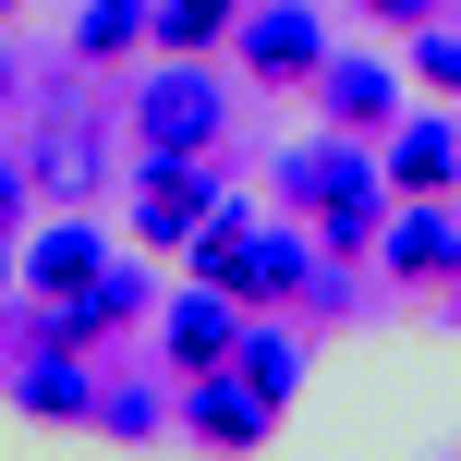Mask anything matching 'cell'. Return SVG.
Segmentation results:
<instances>
[{
    "label": "cell",
    "instance_id": "cell-1",
    "mask_svg": "<svg viewBox=\"0 0 461 461\" xmlns=\"http://www.w3.org/2000/svg\"><path fill=\"white\" fill-rule=\"evenodd\" d=\"M279 183H292L303 207L328 219V243H365V230H376V194H389V183L365 170V146H303V158L279 170Z\"/></svg>",
    "mask_w": 461,
    "mask_h": 461
},
{
    "label": "cell",
    "instance_id": "cell-16",
    "mask_svg": "<svg viewBox=\"0 0 461 461\" xmlns=\"http://www.w3.org/2000/svg\"><path fill=\"white\" fill-rule=\"evenodd\" d=\"M134 24H146V0H97V13L73 24V49H86V61H110V49H134Z\"/></svg>",
    "mask_w": 461,
    "mask_h": 461
},
{
    "label": "cell",
    "instance_id": "cell-13",
    "mask_svg": "<svg viewBox=\"0 0 461 461\" xmlns=\"http://www.w3.org/2000/svg\"><path fill=\"white\" fill-rule=\"evenodd\" d=\"M194 438H267V401H255L243 376H207V389H194Z\"/></svg>",
    "mask_w": 461,
    "mask_h": 461
},
{
    "label": "cell",
    "instance_id": "cell-4",
    "mask_svg": "<svg viewBox=\"0 0 461 461\" xmlns=\"http://www.w3.org/2000/svg\"><path fill=\"white\" fill-rule=\"evenodd\" d=\"M243 61L267 73V86H316V13H303V0H267V13H243Z\"/></svg>",
    "mask_w": 461,
    "mask_h": 461
},
{
    "label": "cell",
    "instance_id": "cell-21",
    "mask_svg": "<svg viewBox=\"0 0 461 461\" xmlns=\"http://www.w3.org/2000/svg\"><path fill=\"white\" fill-rule=\"evenodd\" d=\"M0 110H13V61H0Z\"/></svg>",
    "mask_w": 461,
    "mask_h": 461
},
{
    "label": "cell",
    "instance_id": "cell-3",
    "mask_svg": "<svg viewBox=\"0 0 461 461\" xmlns=\"http://www.w3.org/2000/svg\"><path fill=\"white\" fill-rule=\"evenodd\" d=\"M207 219H219V183H207L194 158H158V170L134 183V230H146V243H194Z\"/></svg>",
    "mask_w": 461,
    "mask_h": 461
},
{
    "label": "cell",
    "instance_id": "cell-5",
    "mask_svg": "<svg viewBox=\"0 0 461 461\" xmlns=\"http://www.w3.org/2000/svg\"><path fill=\"white\" fill-rule=\"evenodd\" d=\"M13 401H24L37 425H86V413H97V376H86V352H73V340H49L37 365L13 376Z\"/></svg>",
    "mask_w": 461,
    "mask_h": 461
},
{
    "label": "cell",
    "instance_id": "cell-22",
    "mask_svg": "<svg viewBox=\"0 0 461 461\" xmlns=\"http://www.w3.org/2000/svg\"><path fill=\"white\" fill-rule=\"evenodd\" d=\"M0 13H13V0H0Z\"/></svg>",
    "mask_w": 461,
    "mask_h": 461
},
{
    "label": "cell",
    "instance_id": "cell-23",
    "mask_svg": "<svg viewBox=\"0 0 461 461\" xmlns=\"http://www.w3.org/2000/svg\"><path fill=\"white\" fill-rule=\"evenodd\" d=\"M0 279H13V267H0Z\"/></svg>",
    "mask_w": 461,
    "mask_h": 461
},
{
    "label": "cell",
    "instance_id": "cell-10",
    "mask_svg": "<svg viewBox=\"0 0 461 461\" xmlns=\"http://www.w3.org/2000/svg\"><path fill=\"white\" fill-rule=\"evenodd\" d=\"M389 267H401V279H449V267H461V219H449V207L401 219V230H389Z\"/></svg>",
    "mask_w": 461,
    "mask_h": 461
},
{
    "label": "cell",
    "instance_id": "cell-9",
    "mask_svg": "<svg viewBox=\"0 0 461 461\" xmlns=\"http://www.w3.org/2000/svg\"><path fill=\"white\" fill-rule=\"evenodd\" d=\"M389 183L401 194H449L461 183V134H449V122H413V134L389 146Z\"/></svg>",
    "mask_w": 461,
    "mask_h": 461
},
{
    "label": "cell",
    "instance_id": "cell-12",
    "mask_svg": "<svg viewBox=\"0 0 461 461\" xmlns=\"http://www.w3.org/2000/svg\"><path fill=\"white\" fill-rule=\"evenodd\" d=\"M86 170H97V134H86V122H49L37 158H24V183H37V194H86Z\"/></svg>",
    "mask_w": 461,
    "mask_h": 461
},
{
    "label": "cell",
    "instance_id": "cell-6",
    "mask_svg": "<svg viewBox=\"0 0 461 461\" xmlns=\"http://www.w3.org/2000/svg\"><path fill=\"white\" fill-rule=\"evenodd\" d=\"M316 110L340 122V134H376V122L401 110V73L389 61H316Z\"/></svg>",
    "mask_w": 461,
    "mask_h": 461
},
{
    "label": "cell",
    "instance_id": "cell-15",
    "mask_svg": "<svg viewBox=\"0 0 461 461\" xmlns=\"http://www.w3.org/2000/svg\"><path fill=\"white\" fill-rule=\"evenodd\" d=\"M170 352H183V365H219V352H230V292L170 303Z\"/></svg>",
    "mask_w": 461,
    "mask_h": 461
},
{
    "label": "cell",
    "instance_id": "cell-8",
    "mask_svg": "<svg viewBox=\"0 0 461 461\" xmlns=\"http://www.w3.org/2000/svg\"><path fill=\"white\" fill-rule=\"evenodd\" d=\"M134 303H146V279H134V267H97L86 292H61V303H49V340H73V352H86L97 328H122Z\"/></svg>",
    "mask_w": 461,
    "mask_h": 461
},
{
    "label": "cell",
    "instance_id": "cell-14",
    "mask_svg": "<svg viewBox=\"0 0 461 461\" xmlns=\"http://www.w3.org/2000/svg\"><path fill=\"white\" fill-rule=\"evenodd\" d=\"M230 376H243V389H255V401H267V413H279V401H292V376H303V352L279 340V328H255V340L230 352Z\"/></svg>",
    "mask_w": 461,
    "mask_h": 461
},
{
    "label": "cell",
    "instance_id": "cell-2",
    "mask_svg": "<svg viewBox=\"0 0 461 461\" xmlns=\"http://www.w3.org/2000/svg\"><path fill=\"white\" fill-rule=\"evenodd\" d=\"M134 134L158 146V158H207V134H219V86H207L194 61H170L158 86L134 97Z\"/></svg>",
    "mask_w": 461,
    "mask_h": 461
},
{
    "label": "cell",
    "instance_id": "cell-19",
    "mask_svg": "<svg viewBox=\"0 0 461 461\" xmlns=\"http://www.w3.org/2000/svg\"><path fill=\"white\" fill-rule=\"evenodd\" d=\"M365 13H376V24H425L438 0H365Z\"/></svg>",
    "mask_w": 461,
    "mask_h": 461
},
{
    "label": "cell",
    "instance_id": "cell-11",
    "mask_svg": "<svg viewBox=\"0 0 461 461\" xmlns=\"http://www.w3.org/2000/svg\"><path fill=\"white\" fill-rule=\"evenodd\" d=\"M24 279H37L49 303H61V292H86V279H97V230H86V219H61L37 255H24Z\"/></svg>",
    "mask_w": 461,
    "mask_h": 461
},
{
    "label": "cell",
    "instance_id": "cell-17",
    "mask_svg": "<svg viewBox=\"0 0 461 461\" xmlns=\"http://www.w3.org/2000/svg\"><path fill=\"white\" fill-rule=\"evenodd\" d=\"M230 13H243V0H158V37H170V49H207Z\"/></svg>",
    "mask_w": 461,
    "mask_h": 461
},
{
    "label": "cell",
    "instance_id": "cell-7",
    "mask_svg": "<svg viewBox=\"0 0 461 461\" xmlns=\"http://www.w3.org/2000/svg\"><path fill=\"white\" fill-rule=\"evenodd\" d=\"M316 292V255L292 243V230H243V279H230V303H292Z\"/></svg>",
    "mask_w": 461,
    "mask_h": 461
},
{
    "label": "cell",
    "instance_id": "cell-20",
    "mask_svg": "<svg viewBox=\"0 0 461 461\" xmlns=\"http://www.w3.org/2000/svg\"><path fill=\"white\" fill-rule=\"evenodd\" d=\"M24 194H37V183H24V170L0 158V230H13V207H24Z\"/></svg>",
    "mask_w": 461,
    "mask_h": 461
},
{
    "label": "cell",
    "instance_id": "cell-18",
    "mask_svg": "<svg viewBox=\"0 0 461 461\" xmlns=\"http://www.w3.org/2000/svg\"><path fill=\"white\" fill-rule=\"evenodd\" d=\"M413 73H425V86H449V97H461V24H425V49H413Z\"/></svg>",
    "mask_w": 461,
    "mask_h": 461
}]
</instances>
